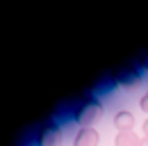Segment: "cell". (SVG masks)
<instances>
[{"label":"cell","mask_w":148,"mask_h":146,"mask_svg":"<svg viewBox=\"0 0 148 146\" xmlns=\"http://www.w3.org/2000/svg\"><path fill=\"white\" fill-rule=\"evenodd\" d=\"M96 144H98V132L89 130V128L80 130V135L75 137V146H96Z\"/></svg>","instance_id":"obj_1"},{"label":"cell","mask_w":148,"mask_h":146,"mask_svg":"<svg viewBox=\"0 0 148 146\" xmlns=\"http://www.w3.org/2000/svg\"><path fill=\"white\" fill-rule=\"evenodd\" d=\"M82 112H84V114H80L77 119H80L82 123H91V121H96V119L100 116V105H98V103H89Z\"/></svg>","instance_id":"obj_2"},{"label":"cell","mask_w":148,"mask_h":146,"mask_svg":"<svg viewBox=\"0 0 148 146\" xmlns=\"http://www.w3.org/2000/svg\"><path fill=\"white\" fill-rule=\"evenodd\" d=\"M116 146H141V139H139L132 130H125V132H121V135H119Z\"/></svg>","instance_id":"obj_3"},{"label":"cell","mask_w":148,"mask_h":146,"mask_svg":"<svg viewBox=\"0 0 148 146\" xmlns=\"http://www.w3.org/2000/svg\"><path fill=\"white\" fill-rule=\"evenodd\" d=\"M114 121H116V128H119L121 132H125V130L132 128V114L123 110V112H119V114H116V119H114Z\"/></svg>","instance_id":"obj_4"},{"label":"cell","mask_w":148,"mask_h":146,"mask_svg":"<svg viewBox=\"0 0 148 146\" xmlns=\"http://www.w3.org/2000/svg\"><path fill=\"white\" fill-rule=\"evenodd\" d=\"M141 110H144V112H148V94L141 98Z\"/></svg>","instance_id":"obj_5"},{"label":"cell","mask_w":148,"mask_h":146,"mask_svg":"<svg viewBox=\"0 0 148 146\" xmlns=\"http://www.w3.org/2000/svg\"><path fill=\"white\" fill-rule=\"evenodd\" d=\"M144 130H146V137H148V119H146V123H144Z\"/></svg>","instance_id":"obj_6"},{"label":"cell","mask_w":148,"mask_h":146,"mask_svg":"<svg viewBox=\"0 0 148 146\" xmlns=\"http://www.w3.org/2000/svg\"><path fill=\"white\" fill-rule=\"evenodd\" d=\"M141 146H148V137H146V139H141Z\"/></svg>","instance_id":"obj_7"}]
</instances>
